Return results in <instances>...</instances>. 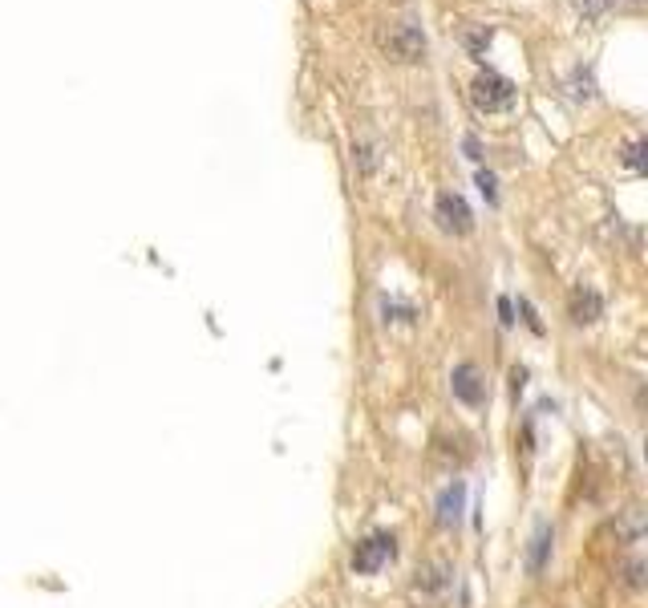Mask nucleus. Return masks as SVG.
Here are the masks:
<instances>
[{"instance_id": "ddd939ff", "label": "nucleus", "mask_w": 648, "mask_h": 608, "mask_svg": "<svg viewBox=\"0 0 648 608\" xmlns=\"http://www.w3.org/2000/svg\"><path fill=\"white\" fill-rule=\"evenodd\" d=\"M462 45H467L474 58H482L486 45H490V29H486V25H474V29H467V33H462Z\"/></svg>"}, {"instance_id": "9b49d317", "label": "nucleus", "mask_w": 648, "mask_h": 608, "mask_svg": "<svg viewBox=\"0 0 648 608\" xmlns=\"http://www.w3.org/2000/svg\"><path fill=\"white\" fill-rule=\"evenodd\" d=\"M644 572H648L644 560H640V556H629V560H624V564L616 568V580H620V584H624L629 592H640V589H644Z\"/></svg>"}, {"instance_id": "0eeeda50", "label": "nucleus", "mask_w": 648, "mask_h": 608, "mask_svg": "<svg viewBox=\"0 0 648 608\" xmlns=\"http://www.w3.org/2000/svg\"><path fill=\"white\" fill-rule=\"evenodd\" d=\"M567 313H572L575 324H591V321H600L604 313V300L596 288H572V296H567Z\"/></svg>"}, {"instance_id": "f03ea898", "label": "nucleus", "mask_w": 648, "mask_h": 608, "mask_svg": "<svg viewBox=\"0 0 648 608\" xmlns=\"http://www.w3.org/2000/svg\"><path fill=\"white\" fill-rule=\"evenodd\" d=\"M470 102H474L478 114H503L515 105V86L498 74H478L474 86H470Z\"/></svg>"}, {"instance_id": "2eb2a0df", "label": "nucleus", "mask_w": 648, "mask_h": 608, "mask_svg": "<svg viewBox=\"0 0 648 608\" xmlns=\"http://www.w3.org/2000/svg\"><path fill=\"white\" fill-rule=\"evenodd\" d=\"M478 187H482V195H486L490 203L498 199V195H495V175H490V171H478Z\"/></svg>"}, {"instance_id": "20e7f679", "label": "nucleus", "mask_w": 648, "mask_h": 608, "mask_svg": "<svg viewBox=\"0 0 648 608\" xmlns=\"http://www.w3.org/2000/svg\"><path fill=\"white\" fill-rule=\"evenodd\" d=\"M393 556H397V540H393L390 532H377V535H369V540L357 543L349 564H353L357 576H373V572H382Z\"/></svg>"}, {"instance_id": "6e6552de", "label": "nucleus", "mask_w": 648, "mask_h": 608, "mask_svg": "<svg viewBox=\"0 0 648 608\" xmlns=\"http://www.w3.org/2000/svg\"><path fill=\"white\" fill-rule=\"evenodd\" d=\"M462 507H467V487L454 479V483L438 495V523L442 527H454V523L462 519Z\"/></svg>"}, {"instance_id": "f257e3e1", "label": "nucleus", "mask_w": 648, "mask_h": 608, "mask_svg": "<svg viewBox=\"0 0 648 608\" xmlns=\"http://www.w3.org/2000/svg\"><path fill=\"white\" fill-rule=\"evenodd\" d=\"M377 45H382L385 58L401 61V66H410V61L426 58V33H421L413 20H390V25H382Z\"/></svg>"}, {"instance_id": "423d86ee", "label": "nucleus", "mask_w": 648, "mask_h": 608, "mask_svg": "<svg viewBox=\"0 0 648 608\" xmlns=\"http://www.w3.org/2000/svg\"><path fill=\"white\" fill-rule=\"evenodd\" d=\"M450 390H454L458 401H467V406H482L486 401V381H482V373H478L474 362L454 365V373H450Z\"/></svg>"}, {"instance_id": "1a4fd4ad", "label": "nucleus", "mask_w": 648, "mask_h": 608, "mask_svg": "<svg viewBox=\"0 0 648 608\" xmlns=\"http://www.w3.org/2000/svg\"><path fill=\"white\" fill-rule=\"evenodd\" d=\"M644 532H648V523H644V511H640V507H629V511L616 519V535H620V543H629V548H636V543L644 540Z\"/></svg>"}, {"instance_id": "39448f33", "label": "nucleus", "mask_w": 648, "mask_h": 608, "mask_svg": "<svg viewBox=\"0 0 648 608\" xmlns=\"http://www.w3.org/2000/svg\"><path fill=\"white\" fill-rule=\"evenodd\" d=\"M434 215H438V228L450 231V236H467L474 228V215H470L467 199L454 195V191H442L438 203H434Z\"/></svg>"}, {"instance_id": "9d476101", "label": "nucleus", "mask_w": 648, "mask_h": 608, "mask_svg": "<svg viewBox=\"0 0 648 608\" xmlns=\"http://www.w3.org/2000/svg\"><path fill=\"white\" fill-rule=\"evenodd\" d=\"M552 540H555L552 523H539V532H535V540H531V551H527V568H531V572H544L547 551H552Z\"/></svg>"}, {"instance_id": "7ed1b4c3", "label": "nucleus", "mask_w": 648, "mask_h": 608, "mask_svg": "<svg viewBox=\"0 0 648 608\" xmlns=\"http://www.w3.org/2000/svg\"><path fill=\"white\" fill-rule=\"evenodd\" d=\"M450 584H454V568L442 564V560H429V564H421V568L413 572L410 596L421 600V604H434V600H442L450 592Z\"/></svg>"}, {"instance_id": "4468645a", "label": "nucleus", "mask_w": 648, "mask_h": 608, "mask_svg": "<svg viewBox=\"0 0 648 608\" xmlns=\"http://www.w3.org/2000/svg\"><path fill=\"white\" fill-rule=\"evenodd\" d=\"M620 162H624L629 171H644V138H632V143H624V154H620Z\"/></svg>"}, {"instance_id": "dca6fc26", "label": "nucleus", "mask_w": 648, "mask_h": 608, "mask_svg": "<svg viewBox=\"0 0 648 608\" xmlns=\"http://www.w3.org/2000/svg\"><path fill=\"white\" fill-rule=\"evenodd\" d=\"M604 4H612V0H588V12H600Z\"/></svg>"}, {"instance_id": "f8f14e48", "label": "nucleus", "mask_w": 648, "mask_h": 608, "mask_svg": "<svg viewBox=\"0 0 648 608\" xmlns=\"http://www.w3.org/2000/svg\"><path fill=\"white\" fill-rule=\"evenodd\" d=\"M353 162L361 175H373L377 171V146L373 143H353Z\"/></svg>"}]
</instances>
